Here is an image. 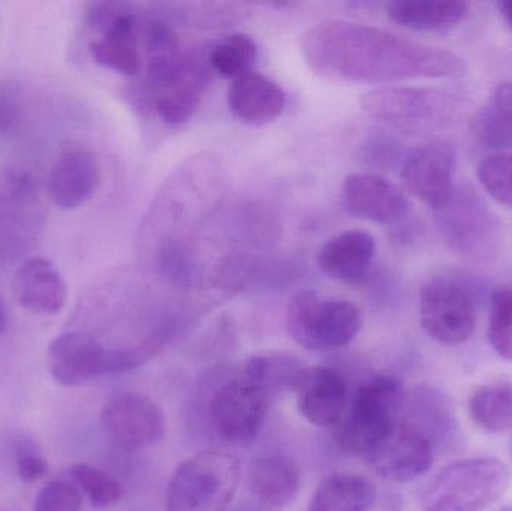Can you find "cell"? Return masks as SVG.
<instances>
[{"mask_svg": "<svg viewBox=\"0 0 512 511\" xmlns=\"http://www.w3.org/2000/svg\"><path fill=\"white\" fill-rule=\"evenodd\" d=\"M301 53L316 75L342 83L453 78L468 71L466 60L454 51L345 20L321 21L307 29Z\"/></svg>", "mask_w": 512, "mask_h": 511, "instance_id": "1", "label": "cell"}, {"mask_svg": "<svg viewBox=\"0 0 512 511\" xmlns=\"http://www.w3.org/2000/svg\"><path fill=\"white\" fill-rule=\"evenodd\" d=\"M270 372L267 357H252L216 390L210 402V419L225 443L246 446L261 431L270 398Z\"/></svg>", "mask_w": 512, "mask_h": 511, "instance_id": "2", "label": "cell"}, {"mask_svg": "<svg viewBox=\"0 0 512 511\" xmlns=\"http://www.w3.org/2000/svg\"><path fill=\"white\" fill-rule=\"evenodd\" d=\"M203 68L189 51L177 50L147 60L146 77L138 90L141 105L150 107L168 125L188 122L200 107L204 92Z\"/></svg>", "mask_w": 512, "mask_h": 511, "instance_id": "3", "label": "cell"}, {"mask_svg": "<svg viewBox=\"0 0 512 511\" xmlns=\"http://www.w3.org/2000/svg\"><path fill=\"white\" fill-rule=\"evenodd\" d=\"M242 468L219 450L197 453L174 471L165 495L167 511H227L236 497Z\"/></svg>", "mask_w": 512, "mask_h": 511, "instance_id": "4", "label": "cell"}, {"mask_svg": "<svg viewBox=\"0 0 512 511\" xmlns=\"http://www.w3.org/2000/svg\"><path fill=\"white\" fill-rule=\"evenodd\" d=\"M403 399L402 383L396 377L376 375L366 381L336 426L337 447L346 455L366 459L397 425Z\"/></svg>", "mask_w": 512, "mask_h": 511, "instance_id": "5", "label": "cell"}, {"mask_svg": "<svg viewBox=\"0 0 512 511\" xmlns=\"http://www.w3.org/2000/svg\"><path fill=\"white\" fill-rule=\"evenodd\" d=\"M361 107L382 125L409 135L441 131L462 110L459 99L451 93L411 86L370 90L361 98Z\"/></svg>", "mask_w": 512, "mask_h": 511, "instance_id": "6", "label": "cell"}, {"mask_svg": "<svg viewBox=\"0 0 512 511\" xmlns=\"http://www.w3.org/2000/svg\"><path fill=\"white\" fill-rule=\"evenodd\" d=\"M510 480V470L499 459H466L430 480L421 506L424 511H484L507 492Z\"/></svg>", "mask_w": 512, "mask_h": 511, "instance_id": "7", "label": "cell"}, {"mask_svg": "<svg viewBox=\"0 0 512 511\" xmlns=\"http://www.w3.org/2000/svg\"><path fill=\"white\" fill-rule=\"evenodd\" d=\"M436 228L445 245L472 261L493 260L502 245V224L471 186H454L450 198L435 210Z\"/></svg>", "mask_w": 512, "mask_h": 511, "instance_id": "8", "label": "cell"}, {"mask_svg": "<svg viewBox=\"0 0 512 511\" xmlns=\"http://www.w3.org/2000/svg\"><path fill=\"white\" fill-rule=\"evenodd\" d=\"M363 314L348 300H325L312 290L294 294L286 309V329L300 347L312 351L339 350L363 329Z\"/></svg>", "mask_w": 512, "mask_h": 511, "instance_id": "9", "label": "cell"}, {"mask_svg": "<svg viewBox=\"0 0 512 511\" xmlns=\"http://www.w3.org/2000/svg\"><path fill=\"white\" fill-rule=\"evenodd\" d=\"M87 24L96 33L89 51L99 66L125 77H138L143 72L146 59L141 48V21L131 5L92 3Z\"/></svg>", "mask_w": 512, "mask_h": 511, "instance_id": "10", "label": "cell"}, {"mask_svg": "<svg viewBox=\"0 0 512 511\" xmlns=\"http://www.w3.org/2000/svg\"><path fill=\"white\" fill-rule=\"evenodd\" d=\"M424 332L442 345H460L471 338L477 323V300L471 285L454 275H438L420 291Z\"/></svg>", "mask_w": 512, "mask_h": 511, "instance_id": "11", "label": "cell"}, {"mask_svg": "<svg viewBox=\"0 0 512 511\" xmlns=\"http://www.w3.org/2000/svg\"><path fill=\"white\" fill-rule=\"evenodd\" d=\"M44 227L38 188L27 171H9L0 185V267L18 260Z\"/></svg>", "mask_w": 512, "mask_h": 511, "instance_id": "12", "label": "cell"}, {"mask_svg": "<svg viewBox=\"0 0 512 511\" xmlns=\"http://www.w3.org/2000/svg\"><path fill=\"white\" fill-rule=\"evenodd\" d=\"M101 425L111 443L126 452L150 449L164 438L165 420L153 399L141 393H117L101 411Z\"/></svg>", "mask_w": 512, "mask_h": 511, "instance_id": "13", "label": "cell"}, {"mask_svg": "<svg viewBox=\"0 0 512 511\" xmlns=\"http://www.w3.org/2000/svg\"><path fill=\"white\" fill-rule=\"evenodd\" d=\"M366 461L382 479L408 483L432 468L435 449L417 429L397 422L393 431L367 456Z\"/></svg>", "mask_w": 512, "mask_h": 511, "instance_id": "14", "label": "cell"}, {"mask_svg": "<svg viewBox=\"0 0 512 511\" xmlns=\"http://www.w3.org/2000/svg\"><path fill=\"white\" fill-rule=\"evenodd\" d=\"M456 150L450 143L435 141L414 150L402 165L405 188L433 210L450 198L456 173Z\"/></svg>", "mask_w": 512, "mask_h": 511, "instance_id": "15", "label": "cell"}, {"mask_svg": "<svg viewBox=\"0 0 512 511\" xmlns=\"http://www.w3.org/2000/svg\"><path fill=\"white\" fill-rule=\"evenodd\" d=\"M301 416L319 428L339 425L348 402V387L336 369L315 366L292 377Z\"/></svg>", "mask_w": 512, "mask_h": 511, "instance_id": "16", "label": "cell"}, {"mask_svg": "<svg viewBox=\"0 0 512 511\" xmlns=\"http://www.w3.org/2000/svg\"><path fill=\"white\" fill-rule=\"evenodd\" d=\"M343 201L351 215L373 224H396L409 212L403 189L373 173L349 174L343 182Z\"/></svg>", "mask_w": 512, "mask_h": 511, "instance_id": "17", "label": "cell"}, {"mask_svg": "<svg viewBox=\"0 0 512 511\" xmlns=\"http://www.w3.org/2000/svg\"><path fill=\"white\" fill-rule=\"evenodd\" d=\"M107 353V348L86 333H62L48 345V371L59 386H83L107 374Z\"/></svg>", "mask_w": 512, "mask_h": 511, "instance_id": "18", "label": "cell"}, {"mask_svg": "<svg viewBox=\"0 0 512 511\" xmlns=\"http://www.w3.org/2000/svg\"><path fill=\"white\" fill-rule=\"evenodd\" d=\"M99 182L101 171L95 155L80 144H68L51 167L48 194L59 209L74 210L96 194Z\"/></svg>", "mask_w": 512, "mask_h": 511, "instance_id": "19", "label": "cell"}, {"mask_svg": "<svg viewBox=\"0 0 512 511\" xmlns=\"http://www.w3.org/2000/svg\"><path fill=\"white\" fill-rule=\"evenodd\" d=\"M12 291L20 308L35 315L54 317L65 308L68 285L47 258L30 257L15 270Z\"/></svg>", "mask_w": 512, "mask_h": 511, "instance_id": "20", "label": "cell"}, {"mask_svg": "<svg viewBox=\"0 0 512 511\" xmlns=\"http://www.w3.org/2000/svg\"><path fill=\"white\" fill-rule=\"evenodd\" d=\"M406 425L417 429L432 443L433 449L456 452L463 444V432L456 413L444 393L433 387H420L403 399Z\"/></svg>", "mask_w": 512, "mask_h": 511, "instance_id": "21", "label": "cell"}, {"mask_svg": "<svg viewBox=\"0 0 512 511\" xmlns=\"http://www.w3.org/2000/svg\"><path fill=\"white\" fill-rule=\"evenodd\" d=\"M376 255L372 234L348 230L328 240L316 255L319 270L328 278L346 284H358L366 278Z\"/></svg>", "mask_w": 512, "mask_h": 511, "instance_id": "22", "label": "cell"}, {"mask_svg": "<svg viewBox=\"0 0 512 511\" xmlns=\"http://www.w3.org/2000/svg\"><path fill=\"white\" fill-rule=\"evenodd\" d=\"M286 95L282 87L259 74L246 72L231 83L228 89V107L231 113L252 126L274 122L285 110Z\"/></svg>", "mask_w": 512, "mask_h": 511, "instance_id": "23", "label": "cell"}, {"mask_svg": "<svg viewBox=\"0 0 512 511\" xmlns=\"http://www.w3.org/2000/svg\"><path fill=\"white\" fill-rule=\"evenodd\" d=\"M249 491L268 510H280L297 497L300 471L280 455H258L248 467Z\"/></svg>", "mask_w": 512, "mask_h": 511, "instance_id": "24", "label": "cell"}, {"mask_svg": "<svg viewBox=\"0 0 512 511\" xmlns=\"http://www.w3.org/2000/svg\"><path fill=\"white\" fill-rule=\"evenodd\" d=\"M469 5L460 0H418V2H391L387 14L391 21L420 32H444L462 23Z\"/></svg>", "mask_w": 512, "mask_h": 511, "instance_id": "25", "label": "cell"}, {"mask_svg": "<svg viewBox=\"0 0 512 511\" xmlns=\"http://www.w3.org/2000/svg\"><path fill=\"white\" fill-rule=\"evenodd\" d=\"M375 501L376 491L369 480L355 474L336 473L319 483L309 511H369Z\"/></svg>", "mask_w": 512, "mask_h": 511, "instance_id": "26", "label": "cell"}, {"mask_svg": "<svg viewBox=\"0 0 512 511\" xmlns=\"http://www.w3.org/2000/svg\"><path fill=\"white\" fill-rule=\"evenodd\" d=\"M159 9L164 11L159 14L164 15L165 21L173 20L203 29L230 26L251 14V8L245 3H162Z\"/></svg>", "mask_w": 512, "mask_h": 511, "instance_id": "27", "label": "cell"}, {"mask_svg": "<svg viewBox=\"0 0 512 511\" xmlns=\"http://www.w3.org/2000/svg\"><path fill=\"white\" fill-rule=\"evenodd\" d=\"M475 134L484 146L512 149V81L499 84L475 120Z\"/></svg>", "mask_w": 512, "mask_h": 511, "instance_id": "28", "label": "cell"}, {"mask_svg": "<svg viewBox=\"0 0 512 511\" xmlns=\"http://www.w3.org/2000/svg\"><path fill=\"white\" fill-rule=\"evenodd\" d=\"M475 425L490 434L512 428V383H493L480 387L469 401Z\"/></svg>", "mask_w": 512, "mask_h": 511, "instance_id": "29", "label": "cell"}, {"mask_svg": "<svg viewBox=\"0 0 512 511\" xmlns=\"http://www.w3.org/2000/svg\"><path fill=\"white\" fill-rule=\"evenodd\" d=\"M256 57L258 47L254 39L246 33H233L213 45L207 60L210 68L221 77L236 80L240 75L252 71Z\"/></svg>", "mask_w": 512, "mask_h": 511, "instance_id": "30", "label": "cell"}, {"mask_svg": "<svg viewBox=\"0 0 512 511\" xmlns=\"http://www.w3.org/2000/svg\"><path fill=\"white\" fill-rule=\"evenodd\" d=\"M69 476L81 494L86 495L92 506L98 509L114 506L122 500V485L99 468L89 464H75L69 470Z\"/></svg>", "mask_w": 512, "mask_h": 511, "instance_id": "31", "label": "cell"}, {"mask_svg": "<svg viewBox=\"0 0 512 511\" xmlns=\"http://www.w3.org/2000/svg\"><path fill=\"white\" fill-rule=\"evenodd\" d=\"M487 336L493 350L512 363V287L493 291Z\"/></svg>", "mask_w": 512, "mask_h": 511, "instance_id": "32", "label": "cell"}, {"mask_svg": "<svg viewBox=\"0 0 512 511\" xmlns=\"http://www.w3.org/2000/svg\"><path fill=\"white\" fill-rule=\"evenodd\" d=\"M478 179L493 200L512 209V153H498L481 161Z\"/></svg>", "mask_w": 512, "mask_h": 511, "instance_id": "33", "label": "cell"}, {"mask_svg": "<svg viewBox=\"0 0 512 511\" xmlns=\"http://www.w3.org/2000/svg\"><path fill=\"white\" fill-rule=\"evenodd\" d=\"M165 338L162 335H152L131 347L114 348L107 353V374H119V372L131 371L144 365L152 359L162 345Z\"/></svg>", "mask_w": 512, "mask_h": 511, "instance_id": "34", "label": "cell"}, {"mask_svg": "<svg viewBox=\"0 0 512 511\" xmlns=\"http://www.w3.org/2000/svg\"><path fill=\"white\" fill-rule=\"evenodd\" d=\"M83 494L74 483L51 480L36 495L33 511H80Z\"/></svg>", "mask_w": 512, "mask_h": 511, "instance_id": "35", "label": "cell"}, {"mask_svg": "<svg viewBox=\"0 0 512 511\" xmlns=\"http://www.w3.org/2000/svg\"><path fill=\"white\" fill-rule=\"evenodd\" d=\"M24 98L20 84L0 81V135L11 134L23 119Z\"/></svg>", "mask_w": 512, "mask_h": 511, "instance_id": "36", "label": "cell"}, {"mask_svg": "<svg viewBox=\"0 0 512 511\" xmlns=\"http://www.w3.org/2000/svg\"><path fill=\"white\" fill-rule=\"evenodd\" d=\"M14 465L18 479L24 483L38 482L48 471V464L44 456L41 455V449L24 453L15 461Z\"/></svg>", "mask_w": 512, "mask_h": 511, "instance_id": "37", "label": "cell"}, {"mask_svg": "<svg viewBox=\"0 0 512 511\" xmlns=\"http://www.w3.org/2000/svg\"><path fill=\"white\" fill-rule=\"evenodd\" d=\"M367 144H369L366 152L367 158L372 161V164L379 165V167L393 164L394 159L399 155L397 143H394L391 138L376 137Z\"/></svg>", "mask_w": 512, "mask_h": 511, "instance_id": "38", "label": "cell"}, {"mask_svg": "<svg viewBox=\"0 0 512 511\" xmlns=\"http://www.w3.org/2000/svg\"><path fill=\"white\" fill-rule=\"evenodd\" d=\"M499 12H501L502 17L507 21L508 26L512 29V0H507V2H498Z\"/></svg>", "mask_w": 512, "mask_h": 511, "instance_id": "39", "label": "cell"}, {"mask_svg": "<svg viewBox=\"0 0 512 511\" xmlns=\"http://www.w3.org/2000/svg\"><path fill=\"white\" fill-rule=\"evenodd\" d=\"M6 327H8V308H6V303L0 297V335L5 333Z\"/></svg>", "mask_w": 512, "mask_h": 511, "instance_id": "40", "label": "cell"}, {"mask_svg": "<svg viewBox=\"0 0 512 511\" xmlns=\"http://www.w3.org/2000/svg\"><path fill=\"white\" fill-rule=\"evenodd\" d=\"M499 511H512V507H504V509L499 510Z\"/></svg>", "mask_w": 512, "mask_h": 511, "instance_id": "41", "label": "cell"}, {"mask_svg": "<svg viewBox=\"0 0 512 511\" xmlns=\"http://www.w3.org/2000/svg\"><path fill=\"white\" fill-rule=\"evenodd\" d=\"M511 456H512V440H511Z\"/></svg>", "mask_w": 512, "mask_h": 511, "instance_id": "42", "label": "cell"}]
</instances>
